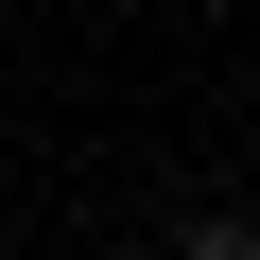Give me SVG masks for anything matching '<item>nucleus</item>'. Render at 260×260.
<instances>
[{"label": "nucleus", "instance_id": "1", "mask_svg": "<svg viewBox=\"0 0 260 260\" xmlns=\"http://www.w3.org/2000/svg\"><path fill=\"white\" fill-rule=\"evenodd\" d=\"M191 260H260V225H191Z\"/></svg>", "mask_w": 260, "mask_h": 260}]
</instances>
